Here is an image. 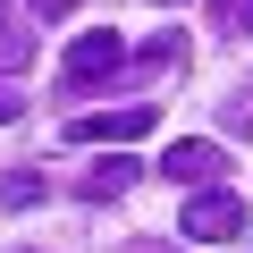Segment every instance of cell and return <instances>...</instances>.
Wrapping results in <instances>:
<instances>
[{
	"instance_id": "6",
	"label": "cell",
	"mask_w": 253,
	"mask_h": 253,
	"mask_svg": "<svg viewBox=\"0 0 253 253\" xmlns=\"http://www.w3.org/2000/svg\"><path fill=\"white\" fill-rule=\"evenodd\" d=\"M126 68H144V76H161V68H186V34H152V42L126 59Z\"/></svg>"
},
{
	"instance_id": "3",
	"label": "cell",
	"mask_w": 253,
	"mask_h": 253,
	"mask_svg": "<svg viewBox=\"0 0 253 253\" xmlns=\"http://www.w3.org/2000/svg\"><path fill=\"white\" fill-rule=\"evenodd\" d=\"M219 169H228V152H219V144H203V135H186V144H169V152H161V177H169V186H186V194H194V186H219Z\"/></svg>"
},
{
	"instance_id": "9",
	"label": "cell",
	"mask_w": 253,
	"mask_h": 253,
	"mask_svg": "<svg viewBox=\"0 0 253 253\" xmlns=\"http://www.w3.org/2000/svg\"><path fill=\"white\" fill-rule=\"evenodd\" d=\"M211 26L219 34H253V0H211Z\"/></svg>"
},
{
	"instance_id": "4",
	"label": "cell",
	"mask_w": 253,
	"mask_h": 253,
	"mask_svg": "<svg viewBox=\"0 0 253 253\" xmlns=\"http://www.w3.org/2000/svg\"><path fill=\"white\" fill-rule=\"evenodd\" d=\"M152 118H161L152 101H126V110H101V118H76L68 135H76V144H135V135H152Z\"/></svg>"
},
{
	"instance_id": "8",
	"label": "cell",
	"mask_w": 253,
	"mask_h": 253,
	"mask_svg": "<svg viewBox=\"0 0 253 253\" xmlns=\"http://www.w3.org/2000/svg\"><path fill=\"white\" fill-rule=\"evenodd\" d=\"M219 118H228V135H253V76H245V84L219 101Z\"/></svg>"
},
{
	"instance_id": "13",
	"label": "cell",
	"mask_w": 253,
	"mask_h": 253,
	"mask_svg": "<svg viewBox=\"0 0 253 253\" xmlns=\"http://www.w3.org/2000/svg\"><path fill=\"white\" fill-rule=\"evenodd\" d=\"M161 9H186V0H161Z\"/></svg>"
},
{
	"instance_id": "12",
	"label": "cell",
	"mask_w": 253,
	"mask_h": 253,
	"mask_svg": "<svg viewBox=\"0 0 253 253\" xmlns=\"http://www.w3.org/2000/svg\"><path fill=\"white\" fill-rule=\"evenodd\" d=\"M76 9V0H34V17H68Z\"/></svg>"
},
{
	"instance_id": "10",
	"label": "cell",
	"mask_w": 253,
	"mask_h": 253,
	"mask_svg": "<svg viewBox=\"0 0 253 253\" xmlns=\"http://www.w3.org/2000/svg\"><path fill=\"white\" fill-rule=\"evenodd\" d=\"M0 68H26V34H9V26H0Z\"/></svg>"
},
{
	"instance_id": "14",
	"label": "cell",
	"mask_w": 253,
	"mask_h": 253,
	"mask_svg": "<svg viewBox=\"0 0 253 253\" xmlns=\"http://www.w3.org/2000/svg\"><path fill=\"white\" fill-rule=\"evenodd\" d=\"M0 17H9V0H0Z\"/></svg>"
},
{
	"instance_id": "7",
	"label": "cell",
	"mask_w": 253,
	"mask_h": 253,
	"mask_svg": "<svg viewBox=\"0 0 253 253\" xmlns=\"http://www.w3.org/2000/svg\"><path fill=\"white\" fill-rule=\"evenodd\" d=\"M0 203H9V211L42 203V169H0Z\"/></svg>"
},
{
	"instance_id": "5",
	"label": "cell",
	"mask_w": 253,
	"mask_h": 253,
	"mask_svg": "<svg viewBox=\"0 0 253 253\" xmlns=\"http://www.w3.org/2000/svg\"><path fill=\"white\" fill-rule=\"evenodd\" d=\"M126 186H135V161H126V152H110V161L84 177V194H93V203H110V194H126Z\"/></svg>"
},
{
	"instance_id": "2",
	"label": "cell",
	"mask_w": 253,
	"mask_h": 253,
	"mask_svg": "<svg viewBox=\"0 0 253 253\" xmlns=\"http://www.w3.org/2000/svg\"><path fill=\"white\" fill-rule=\"evenodd\" d=\"M118 68H126V42H118V34H76L68 59H59V84L84 93V84H101V76H118Z\"/></svg>"
},
{
	"instance_id": "11",
	"label": "cell",
	"mask_w": 253,
	"mask_h": 253,
	"mask_svg": "<svg viewBox=\"0 0 253 253\" xmlns=\"http://www.w3.org/2000/svg\"><path fill=\"white\" fill-rule=\"evenodd\" d=\"M17 110H26V93H17V84H0V126H17Z\"/></svg>"
},
{
	"instance_id": "1",
	"label": "cell",
	"mask_w": 253,
	"mask_h": 253,
	"mask_svg": "<svg viewBox=\"0 0 253 253\" xmlns=\"http://www.w3.org/2000/svg\"><path fill=\"white\" fill-rule=\"evenodd\" d=\"M177 236H194V245H228V236H245V203H236V194H219V186H194V203H186Z\"/></svg>"
}]
</instances>
